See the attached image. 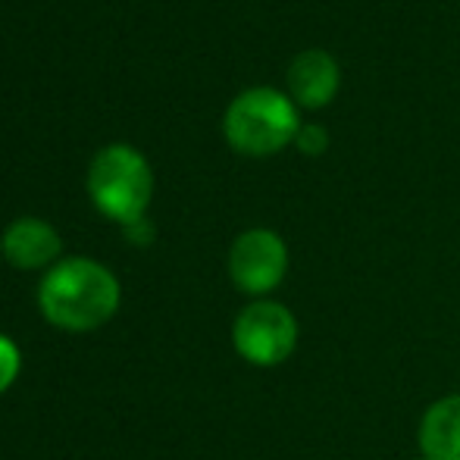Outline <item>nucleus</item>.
Instances as JSON below:
<instances>
[{
  "instance_id": "nucleus-1",
  "label": "nucleus",
  "mask_w": 460,
  "mask_h": 460,
  "mask_svg": "<svg viewBox=\"0 0 460 460\" xmlns=\"http://www.w3.org/2000/svg\"><path fill=\"white\" fill-rule=\"evenodd\" d=\"M119 282L103 263L69 257L48 270L38 288L44 320L66 332H92L119 310Z\"/></svg>"
},
{
  "instance_id": "nucleus-2",
  "label": "nucleus",
  "mask_w": 460,
  "mask_h": 460,
  "mask_svg": "<svg viewBox=\"0 0 460 460\" xmlns=\"http://www.w3.org/2000/svg\"><path fill=\"white\" fill-rule=\"evenodd\" d=\"M151 166L135 147L107 145L88 166V194L103 217L128 226L145 217L151 204Z\"/></svg>"
},
{
  "instance_id": "nucleus-3",
  "label": "nucleus",
  "mask_w": 460,
  "mask_h": 460,
  "mask_svg": "<svg viewBox=\"0 0 460 460\" xmlns=\"http://www.w3.org/2000/svg\"><path fill=\"white\" fill-rule=\"evenodd\" d=\"M226 138L235 151L251 157H270L297 138V110L276 88H248L226 110Z\"/></svg>"
},
{
  "instance_id": "nucleus-4",
  "label": "nucleus",
  "mask_w": 460,
  "mask_h": 460,
  "mask_svg": "<svg viewBox=\"0 0 460 460\" xmlns=\"http://www.w3.org/2000/svg\"><path fill=\"white\" fill-rule=\"evenodd\" d=\"M232 345L251 367H279L297 348V320L285 304L254 301L235 316Z\"/></svg>"
},
{
  "instance_id": "nucleus-5",
  "label": "nucleus",
  "mask_w": 460,
  "mask_h": 460,
  "mask_svg": "<svg viewBox=\"0 0 460 460\" xmlns=\"http://www.w3.org/2000/svg\"><path fill=\"white\" fill-rule=\"evenodd\" d=\"M288 273V248L270 229H248L229 251V276L244 295H270Z\"/></svg>"
},
{
  "instance_id": "nucleus-6",
  "label": "nucleus",
  "mask_w": 460,
  "mask_h": 460,
  "mask_svg": "<svg viewBox=\"0 0 460 460\" xmlns=\"http://www.w3.org/2000/svg\"><path fill=\"white\" fill-rule=\"evenodd\" d=\"M0 248H4V257L16 270H41L57 261L63 244L50 223L35 217H22L6 226Z\"/></svg>"
},
{
  "instance_id": "nucleus-7",
  "label": "nucleus",
  "mask_w": 460,
  "mask_h": 460,
  "mask_svg": "<svg viewBox=\"0 0 460 460\" xmlns=\"http://www.w3.org/2000/svg\"><path fill=\"white\" fill-rule=\"evenodd\" d=\"M339 63L326 50H304L288 69V88L295 101L307 110H320L339 92Z\"/></svg>"
},
{
  "instance_id": "nucleus-8",
  "label": "nucleus",
  "mask_w": 460,
  "mask_h": 460,
  "mask_svg": "<svg viewBox=\"0 0 460 460\" xmlns=\"http://www.w3.org/2000/svg\"><path fill=\"white\" fill-rule=\"evenodd\" d=\"M417 442L426 460H460V394L426 407Z\"/></svg>"
},
{
  "instance_id": "nucleus-9",
  "label": "nucleus",
  "mask_w": 460,
  "mask_h": 460,
  "mask_svg": "<svg viewBox=\"0 0 460 460\" xmlns=\"http://www.w3.org/2000/svg\"><path fill=\"white\" fill-rule=\"evenodd\" d=\"M19 369H22V354L6 335H0V394L16 382Z\"/></svg>"
},
{
  "instance_id": "nucleus-10",
  "label": "nucleus",
  "mask_w": 460,
  "mask_h": 460,
  "mask_svg": "<svg viewBox=\"0 0 460 460\" xmlns=\"http://www.w3.org/2000/svg\"><path fill=\"white\" fill-rule=\"evenodd\" d=\"M297 145H301L304 154H323V151H326V145H329L326 128H320V126L301 128V132H297Z\"/></svg>"
},
{
  "instance_id": "nucleus-11",
  "label": "nucleus",
  "mask_w": 460,
  "mask_h": 460,
  "mask_svg": "<svg viewBox=\"0 0 460 460\" xmlns=\"http://www.w3.org/2000/svg\"><path fill=\"white\" fill-rule=\"evenodd\" d=\"M126 229H128V238H132V242L147 244V242H151V238H154V229L145 223V219H138V223H128Z\"/></svg>"
}]
</instances>
